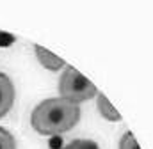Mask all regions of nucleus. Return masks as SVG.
I'll list each match as a JSON object with an SVG mask.
<instances>
[{"mask_svg":"<svg viewBox=\"0 0 153 149\" xmlns=\"http://www.w3.org/2000/svg\"><path fill=\"white\" fill-rule=\"evenodd\" d=\"M14 98H16V91L11 78L0 71V119L11 112L14 105Z\"/></svg>","mask_w":153,"mask_h":149,"instance_id":"obj_3","label":"nucleus"},{"mask_svg":"<svg viewBox=\"0 0 153 149\" xmlns=\"http://www.w3.org/2000/svg\"><path fill=\"white\" fill-rule=\"evenodd\" d=\"M80 121V107L62 98L43 100L30 114V124L39 135L55 137L70 131Z\"/></svg>","mask_w":153,"mask_h":149,"instance_id":"obj_1","label":"nucleus"},{"mask_svg":"<svg viewBox=\"0 0 153 149\" xmlns=\"http://www.w3.org/2000/svg\"><path fill=\"white\" fill-rule=\"evenodd\" d=\"M117 149H141V148H139V142H137L135 135L132 131H125L119 139Z\"/></svg>","mask_w":153,"mask_h":149,"instance_id":"obj_6","label":"nucleus"},{"mask_svg":"<svg viewBox=\"0 0 153 149\" xmlns=\"http://www.w3.org/2000/svg\"><path fill=\"white\" fill-rule=\"evenodd\" d=\"M96 107H98V112L103 119L111 121V122H119L121 121V114L116 110V107L107 100L105 94H98L96 96Z\"/></svg>","mask_w":153,"mask_h":149,"instance_id":"obj_5","label":"nucleus"},{"mask_svg":"<svg viewBox=\"0 0 153 149\" xmlns=\"http://www.w3.org/2000/svg\"><path fill=\"white\" fill-rule=\"evenodd\" d=\"M62 149H100V146L94 140H89V139H75Z\"/></svg>","mask_w":153,"mask_h":149,"instance_id":"obj_7","label":"nucleus"},{"mask_svg":"<svg viewBox=\"0 0 153 149\" xmlns=\"http://www.w3.org/2000/svg\"><path fill=\"white\" fill-rule=\"evenodd\" d=\"M0 149H16L14 137L5 128H0Z\"/></svg>","mask_w":153,"mask_h":149,"instance_id":"obj_8","label":"nucleus"},{"mask_svg":"<svg viewBox=\"0 0 153 149\" xmlns=\"http://www.w3.org/2000/svg\"><path fill=\"white\" fill-rule=\"evenodd\" d=\"M59 94L62 100L80 105V103L98 96V91H96L94 83L89 78H85L78 69H75L73 66H66L59 78Z\"/></svg>","mask_w":153,"mask_h":149,"instance_id":"obj_2","label":"nucleus"},{"mask_svg":"<svg viewBox=\"0 0 153 149\" xmlns=\"http://www.w3.org/2000/svg\"><path fill=\"white\" fill-rule=\"evenodd\" d=\"M34 52H36V57H38L39 64H41L43 68H46V69H50V71H59V69L66 68V62H64L61 57H57L55 53H52L50 50H46V48L36 44V46H34Z\"/></svg>","mask_w":153,"mask_h":149,"instance_id":"obj_4","label":"nucleus"}]
</instances>
